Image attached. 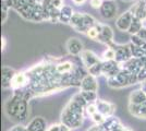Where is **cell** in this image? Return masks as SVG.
<instances>
[{"label": "cell", "instance_id": "e575fe53", "mask_svg": "<svg viewBox=\"0 0 146 131\" xmlns=\"http://www.w3.org/2000/svg\"><path fill=\"white\" fill-rule=\"evenodd\" d=\"M103 2L104 0H90V3H91L92 8H94V9H100Z\"/></svg>", "mask_w": 146, "mask_h": 131}, {"label": "cell", "instance_id": "6da1fadb", "mask_svg": "<svg viewBox=\"0 0 146 131\" xmlns=\"http://www.w3.org/2000/svg\"><path fill=\"white\" fill-rule=\"evenodd\" d=\"M5 112L10 120L24 121L29 116V100L22 90L14 91L13 95L5 103Z\"/></svg>", "mask_w": 146, "mask_h": 131}, {"label": "cell", "instance_id": "5b68a950", "mask_svg": "<svg viewBox=\"0 0 146 131\" xmlns=\"http://www.w3.org/2000/svg\"><path fill=\"white\" fill-rule=\"evenodd\" d=\"M99 12L104 19L110 20L113 19L117 15L118 8H117L116 3L113 2V0H104L103 5L99 9Z\"/></svg>", "mask_w": 146, "mask_h": 131}, {"label": "cell", "instance_id": "1f68e13d", "mask_svg": "<svg viewBox=\"0 0 146 131\" xmlns=\"http://www.w3.org/2000/svg\"><path fill=\"white\" fill-rule=\"evenodd\" d=\"M86 35L91 38V39H95V41H97L99 33H98L97 29H96L95 26H93V27H91V29H88V31L86 32Z\"/></svg>", "mask_w": 146, "mask_h": 131}, {"label": "cell", "instance_id": "4fadbf2b", "mask_svg": "<svg viewBox=\"0 0 146 131\" xmlns=\"http://www.w3.org/2000/svg\"><path fill=\"white\" fill-rule=\"evenodd\" d=\"M81 90L82 91H94L97 92L98 91V83L95 76H93L92 74L87 73V74L82 79L81 81Z\"/></svg>", "mask_w": 146, "mask_h": 131}, {"label": "cell", "instance_id": "f1b7e54d", "mask_svg": "<svg viewBox=\"0 0 146 131\" xmlns=\"http://www.w3.org/2000/svg\"><path fill=\"white\" fill-rule=\"evenodd\" d=\"M131 43L133 45H136L141 48H143L144 50H146V42L136 34V35H131Z\"/></svg>", "mask_w": 146, "mask_h": 131}, {"label": "cell", "instance_id": "74e56055", "mask_svg": "<svg viewBox=\"0 0 146 131\" xmlns=\"http://www.w3.org/2000/svg\"><path fill=\"white\" fill-rule=\"evenodd\" d=\"M88 131H108V130L105 129L102 125H95V126H93L92 128H90Z\"/></svg>", "mask_w": 146, "mask_h": 131}, {"label": "cell", "instance_id": "30bf717a", "mask_svg": "<svg viewBox=\"0 0 146 131\" xmlns=\"http://www.w3.org/2000/svg\"><path fill=\"white\" fill-rule=\"evenodd\" d=\"M66 48H67L68 53L72 56H79L83 51V43L76 37L69 38L66 43Z\"/></svg>", "mask_w": 146, "mask_h": 131}, {"label": "cell", "instance_id": "7c38bea8", "mask_svg": "<svg viewBox=\"0 0 146 131\" xmlns=\"http://www.w3.org/2000/svg\"><path fill=\"white\" fill-rule=\"evenodd\" d=\"M81 60L83 65L85 66L86 68H91L92 66L96 65V63H100V59L98 58V56L92 50H83L82 54H81Z\"/></svg>", "mask_w": 146, "mask_h": 131}, {"label": "cell", "instance_id": "f6af8a7d", "mask_svg": "<svg viewBox=\"0 0 146 131\" xmlns=\"http://www.w3.org/2000/svg\"><path fill=\"white\" fill-rule=\"evenodd\" d=\"M144 1H145V5H146V0H144Z\"/></svg>", "mask_w": 146, "mask_h": 131}, {"label": "cell", "instance_id": "277c9868", "mask_svg": "<svg viewBox=\"0 0 146 131\" xmlns=\"http://www.w3.org/2000/svg\"><path fill=\"white\" fill-rule=\"evenodd\" d=\"M95 27L97 29L98 33H99L97 38L98 42L106 44L108 47L113 48L115 43H113V31H112V29L109 25L102 24V23H98V22L95 24Z\"/></svg>", "mask_w": 146, "mask_h": 131}, {"label": "cell", "instance_id": "cb8c5ba5", "mask_svg": "<svg viewBox=\"0 0 146 131\" xmlns=\"http://www.w3.org/2000/svg\"><path fill=\"white\" fill-rule=\"evenodd\" d=\"M143 29V21L140 20L136 17H133V20H132V23L130 25V29H129V33L131 35H136L139 34V32Z\"/></svg>", "mask_w": 146, "mask_h": 131}, {"label": "cell", "instance_id": "4dcf8cb0", "mask_svg": "<svg viewBox=\"0 0 146 131\" xmlns=\"http://www.w3.org/2000/svg\"><path fill=\"white\" fill-rule=\"evenodd\" d=\"M85 110L87 112L88 116H93L95 112H97V105H96V102L95 103H88L85 107Z\"/></svg>", "mask_w": 146, "mask_h": 131}, {"label": "cell", "instance_id": "836d02e7", "mask_svg": "<svg viewBox=\"0 0 146 131\" xmlns=\"http://www.w3.org/2000/svg\"><path fill=\"white\" fill-rule=\"evenodd\" d=\"M49 1H50L51 7L58 10H61L64 7V0H49Z\"/></svg>", "mask_w": 146, "mask_h": 131}, {"label": "cell", "instance_id": "83f0119b", "mask_svg": "<svg viewBox=\"0 0 146 131\" xmlns=\"http://www.w3.org/2000/svg\"><path fill=\"white\" fill-rule=\"evenodd\" d=\"M130 48H131L132 57H134V58H143V57H145V50L143 48H141L136 45H133L132 43L130 44Z\"/></svg>", "mask_w": 146, "mask_h": 131}, {"label": "cell", "instance_id": "60d3db41", "mask_svg": "<svg viewBox=\"0 0 146 131\" xmlns=\"http://www.w3.org/2000/svg\"><path fill=\"white\" fill-rule=\"evenodd\" d=\"M141 90H142L144 93H146V79L141 82Z\"/></svg>", "mask_w": 146, "mask_h": 131}, {"label": "cell", "instance_id": "ba28073f", "mask_svg": "<svg viewBox=\"0 0 146 131\" xmlns=\"http://www.w3.org/2000/svg\"><path fill=\"white\" fill-rule=\"evenodd\" d=\"M133 14L132 12L128 10L125 12H123L122 14H120L118 17V19L116 20V26L119 31L122 32H128L130 29V25L132 23V20H133Z\"/></svg>", "mask_w": 146, "mask_h": 131}, {"label": "cell", "instance_id": "b9f144b4", "mask_svg": "<svg viewBox=\"0 0 146 131\" xmlns=\"http://www.w3.org/2000/svg\"><path fill=\"white\" fill-rule=\"evenodd\" d=\"M122 131H132V130H131V129H129V128H125V127H124V128L122 129Z\"/></svg>", "mask_w": 146, "mask_h": 131}, {"label": "cell", "instance_id": "d6a6232c", "mask_svg": "<svg viewBox=\"0 0 146 131\" xmlns=\"http://www.w3.org/2000/svg\"><path fill=\"white\" fill-rule=\"evenodd\" d=\"M8 11H9V7L7 6L5 2H2V6H1V13H2V17H1V22L5 23L8 19Z\"/></svg>", "mask_w": 146, "mask_h": 131}, {"label": "cell", "instance_id": "7a4b0ae2", "mask_svg": "<svg viewBox=\"0 0 146 131\" xmlns=\"http://www.w3.org/2000/svg\"><path fill=\"white\" fill-rule=\"evenodd\" d=\"M136 82H139L137 74H133L132 72H130L129 70L124 68H121L120 72L117 75L107 79L108 86L112 88H122V87L135 84Z\"/></svg>", "mask_w": 146, "mask_h": 131}, {"label": "cell", "instance_id": "7402d4cb", "mask_svg": "<svg viewBox=\"0 0 146 131\" xmlns=\"http://www.w3.org/2000/svg\"><path fill=\"white\" fill-rule=\"evenodd\" d=\"M56 69L57 72L60 74H67V73H71L74 70V65L71 61H63L58 65H56Z\"/></svg>", "mask_w": 146, "mask_h": 131}, {"label": "cell", "instance_id": "9a60e30c", "mask_svg": "<svg viewBox=\"0 0 146 131\" xmlns=\"http://www.w3.org/2000/svg\"><path fill=\"white\" fill-rule=\"evenodd\" d=\"M26 128H27V131H47L48 129L46 120L40 116L32 119L27 124Z\"/></svg>", "mask_w": 146, "mask_h": 131}, {"label": "cell", "instance_id": "f546056e", "mask_svg": "<svg viewBox=\"0 0 146 131\" xmlns=\"http://www.w3.org/2000/svg\"><path fill=\"white\" fill-rule=\"evenodd\" d=\"M92 117V120L96 124V125H103L104 121L106 120V117L104 116V115H102L100 112H95L93 116H91Z\"/></svg>", "mask_w": 146, "mask_h": 131}, {"label": "cell", "instance_id": "ffe728a7", "mask_svg": "<svg viewBox=\"0 0 146 131\" xmlns=\"http://www.w3.org/2000/svg\"><path fill=\"white\" fill-rule=\"evenodd\" d=\"M146 102V93H144L142 90H135L129 96V104L133 105H141Z\"/></svg>", "mask_w": 146, "mask_h": 131}, {"label": "cell", "instance_id": "3957f363", "mask_svg": "<svg viewBox=\"0 0 146 131\" xmlns=\"http://www.w3.org/2000/svg\"><path fill=\"white\" fill-rule=\"evenodd\" d=\"M83 114H78V112H72L69 109L67 106L63 108L61 112V122L64 126H67L69 129H78L83 125Z\"/></svg>", "mask_w": 146, "mask_h": 131}, {"label": "cell", "instance_id": "f35d334b", "mask_svg": "<svg viewBox=\"0 0 146 131\" xmlns=\"http://www.w3.org/2000/svg\"><path fill=\"white\" fill-rule=\"evenodd\" d=\"M87 0H72V2L75 6H83Z\"/></svg>", "mask_w": 146, "mask_h": 131}, {"label": "cell", "instance_id": "9c48e42d", "mask_svg": "<svg viewBox=\"0 0 146 131\" xmlns=\"http://www.w3.org/2000/svg\"><path fill=\"white\" fill-rule=\"evenodd\" d=\"M120 63H117L116 60H108V61H103V74L108 78L117 75L120 70H121Z\"/></svg>", "mask_w": 146, "mask_h": 131}, {"label": "cell", "instance_id": "7bdbcfd3", "mask_svg": "<svg viewBox=\"0 0 146 131\" xmlns=\"http://www.w3.org/2000/svg\"><path fill=\"white\" fill-rule=\"evenodd\" d=\"M124 1H133V0H124Z\"/></svg>", "mask_w": 146, "mask_h": 131}, {"label": "cell", "instance_id": "d6986e66", "mask_svg": "<svg viewBox=\"0 0 146 131\" xmlns=\"http://www.w3.org/2000/svg\"><path fill=\"white\" fill-rule=\"evenodd\" d=\"M129 112L135 118L146 119V102L141 105L129 104Z\"/></svg>", "mask_w": 146, "mask_h": 131}, {"label": "cell", "instance_id": "d590c367", "mask_svg": "<svg viewBox=\"0 0 146 131\" xmlns=\"http://www.w3.org/2000/svg\"><path fill=\"white\" fill-rule=\"evenodd\" d=\"M137 78H139V81L142 82L143 80L146 79V63H144V67L142 68V70L140 71V73L137 74Z\"/></svg>", "mask_w": 146, "mask_h": 131}, {"label": "cell", "instance_id": "5bb4252c", "mask_svg": "<svg viewBox=\"0 0 146 131\" xmlns=\"http://www.w3.org/2000/svg\"><path fill=\"white\" fill-rule=\"evenodd\" d=\"M17 73V71L14 69L10 68L8 66L2 67V74H1V80H2V87L7 88H11V82H12L14 75Z\"/></svg>", "mask_w": 146, "mask_h": 131}, {"label": "cell", "instance_id": "8fae6325", "mask_svg": "<svg viewBox=\"0 0 146 131\" xmlns=\"http://www.w3.org/2000/svg\"><path fill=\"white\" fill-rule=\"evenodd\" d=\"M96 105H97V110L98 112H100L102 115H104L106 118L110 117V116H113V114L116 112V105L109 103V102H106L103 100H96Z\"/></svg>", "mask_w": 146, "mask_h": 131}, {"label": "cell", "instance_id": "2e32d148", "mask_svg": "<svg viewBox=\"0 0 146 131\" xmlns=\"http://www.w3.org/2000/svg\"><path fill=\"white\" fill-rule=\"evenodd\" d=\"M130 11L134 17L139 18L142 21H146V5L144 0H137L133 6L131 7Z\"/></svg>", "mask_w": 146, "mask_h": 131}, {"label": "cell", "instance_id": "ac0fdd59", "mask_svg": "<svg viewBox=\"0 0 146 131\" xmlns=\"http://www.w3.org/2000/svg\"><path fill=\"white\" fill-rule=\"evenodd\" d=\"M102 126L108 131H122V129L124 128L122 126L121 121L117 118V117H115V116L107 117Z\"/></svg>", "mask_w": 146, "mask_h": 131}, {"label": "cell", "instance_id": "ee69618b", "mask_svg": "<svg viewBox=\"0 0 146 131\" xmlns=\"http://www.w3.org/2000/svg\"><path fill=\"white\" fill-rule=\"evenodd\" d=\"M145 57H146V50H145Z\"/></svg>", "mask_w": 146, "mask_h": 131}, {"label": "cell", "instance_id": "52a82bcc", "mask_svg": "<svg viewBox=\"0 0 146 131\" xmlns=\"http://www.w3.org/2000/svg\"><path fill=\"white\" fill-rule=\"evenodd\" d=\"M29 84H30L29 74L26 72H17L11 82V88L13 91H19L29 86Z\"/></svg>", "mask_w": 146, "mask_h": 131}, {"label": "cell", "instance_id": "8992f818", "mask_svg": "<svg viewBox=\"0 0 146 131\" xmlns=\"http://www.w3.org/2000/svg\"><path fill=\"white\" fill-rule=\"evenodd\" d=\"M116 49V61L119 63H124L132 58V53L129 45H115Z\"/></svg>", "mask_w": 146, "mask_h": 131}, {"label": "cell", "instance_id": "603a6c76", "mask_svg": "<svg viewBox=\"0 0 146 131\" xmlns=\"http://www.w3.org/2000/svg\"><path fill=\"white\" fill-rule=\"evenodd\" d=\"M32 21L34 22H43L45 21L44 18V8L42 2H37L35 8H34V11L32 14Z\"/></svg>", "mask_w": 146, "mask_h": 131}, {"label": "cell", "instance_id": "4316f807", "mask_svg": "<svg viewBox=\"0 0 146 131\" xmlns=\"http://www.w3.org/2000/svg\"><path fill=\"white\" fill-rule=\"evenodd\" d=\"M88 73L92 74L93 76H98V75L103 74V61L96 63L94 66H92L91 68H88Z\"/></svg>", "mask_w": 146, "mask_h": 131}, {"label": "cell", "instance_id": "8d00e7d4", "mask_svg": "<svg viewBox=\"0 0 146 131\" xmlns=\"http://www.w3.org/2000/svg\"><path fill=\"white\" fill-rule=\"evenodd\" d=\"M9 131H27V128H26V126H23V125H17L14 126L13 128H11Z\"/></svg>", "mask_w": 146, "mask_h": 131}, {"label": "cell", "instance_id": "d4e9b609", "mask_svg": "<svg viewBox=\"0 0 146 131\" xmlns=\"http://www.w3.org/2000/svg\"><path fill=\"white\" fill-rule=\"evenodd\" d=\"M104 61H108V60H116V49L112 47H107L104 50L103 55Z\"/></svg>", "mask_w": 146, "mask_h": 131}, {"label": "cell", "instance_id": "484cf974", "mask_svg": "<svg viewBox=\"0 0 146 131\" xmlns=\"http://www.w3.org/2000/svg\"><path fill=\"white\" fill-rule=\"evenodd\" d=\"M81 94L83 95V97L85 98L87 103H95L97 100V92H94V91H82L81 90Z\"/></svg>", "mask_w": 146, "mask_h": 131}, {"label": "cell", "instance_id": "44dd1931", "mask_svg": "<svg viewBox=\"0 0 146 131\" xmlns=\"http://www.w3.org/2000/svg\"><path fill=\"white\" fill-rule=\"evenodd\" d=\"M74 11H73L72 7L64 6L60 10V17H59V22L61 23H66V24H70V21L72 19Z\"/></svg>", "mask_w": 146, "mask_h": 131}, {"label": "cell", "instance_id": "ab89813d", "mask_svg": "<svg viewBox=\"0 0 146 131\" xmlns=\"http://www.w3.org/2000/svg\"><path fill=\"white\" fill-rule=\"evenodd\" d=\"M7 47V39L6 37H2L1 38V48H2V50H5Z\"/></svg>", "mask_w": 146, "mask_h": 131}, {"label": "cell", "instance_id": "e0dca14e", "mask_svg": "<svg viewBox=\"0 0 146 131\" xmlns=\"http://www.w3.org/2000/svg\"><path fill=\"white\" fill-rule=\"evenodd\" d=\"M70 25L72 26L74 30H76L80 33H85L86 29L84 26V15L81 12H74L72 19L70 21Z\"/></svg>", "mask_w": 146, "mask_h": 131}]
</instances>
